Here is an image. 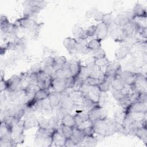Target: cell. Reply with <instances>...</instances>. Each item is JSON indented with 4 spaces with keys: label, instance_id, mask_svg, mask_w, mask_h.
I'll return each mask as SVG.
<instances>
[{
    "label": "cell",
    "instance_id": "cell-1",
    "mask_svg": "<svg viewBox=\"0 0 147 147\" xmlns=\"http://www.w3.org/2000/svg\"><path fill=\"white\" fill-rule=\"evenodd\" d=\"M119 125H118L114 120L108 118L105 119L96 120L92 122V127L95 133L107 137L113 135L118 130Z\"/></svg>",
    "mask_w": 147,
    "mask_h": 147
},
{
    "label": "cell",
    "instance_id": "cell-2",
    "mask_svg": "<svg viewBox=\"0 0 147 147\" xmlns=\"http://www.w3.org/2000/svg\"><path fill=\"white\" fill-rule=\"evenodd\" d=\"M88 114L90 120L94 122L96 120L106 119L107 116V112L98 103L88 112Z\"/></svg>",
    "mask_w": 147,
    "mask_h": 147
},
{
    "label": "cell",
    "instance_id": "cell-3",
    "mask_svg": "<svg viewBox=\"0 0 147 147\" xmlns=\"http://www.w3.org/2000/svg\"><path fill=\"white\" fill-rule=\"evenodd\" d=\"M146 77L144 75L138 73L134 84L131 86L133 91L139 92H146Z\"/></svg>",
    "mask_w": 147,
    "mask_h": 147
},
{
    "label": "cell",
    "instance_id": "cell-4",
    "mask_svg": "<svg viewBox=\"0 0 147 147\" xmlns=\"http://www.w3.org/2000/svg\"><path fill=\"white\" fill-rule=\"evenodd\" d=\"M6 81L8 86L7 90L10 91H17L24 88L22 86V82L18 75H14Z\"/></svg>",
    "mask_w": 147,
    "mask_h": 147
},
{
    "label": "cell",
    "instance_id": "cell-5",
    "mask_svg": "<svg viewBox=\"0 0 147 147\" xmlns=\"http://www.w3.org/2000/svg\"><path fill=\"white\" fill-rule=\"evenodd\" d=\"M51 88L53 92L62 94L67 89L65 79H53Z\"/></svg>",
    "mask_w": 147,
    "mask_h": 147
},
{
    "label": "cell",
    "instance_id": "cell-6",
    "mask_svg": "<svg viewBox=\"0 0 147 147\" xmlns=\"http://www.w3.org/2000/svg\"><path fill=\"white\" fill-rule=\"evenodd\" d=\"M65 140L66 138L62 133L61 127L56 129L52 135V145L55 146H64Z\"/></svg>",
    "mask_w": 147,
    "mask_h": 147
},
{
    "label": "cell",
    "instance_id": "cell-7",
    "mask_svg": "<svg viewBox=\"0 0 147 147\" xmlns=\"http://www.w3.org/2000/svg\"><path fill=\"white\" fill-rule=\"evenodd\" d=\"M121 71V64L118 61H110L107 66L106 68L105 75H115L118 76L119 72Z\"/></svg>",
    "mask_w": 147,
    "mask_h": 147
},
{
    "label": "cell",
    "instance_id": "cell-8",
    "mask_svg": "<svg viewBox=\"0 0 147 147\" xmlns=\"http://www.w3.org/2000/svg\"><path fill=\"white\" fill-rule=\"evenodd\" d=\"M147 103H143L139 102H135L126 110V113H146Z\"/></svg>",
    "mask_w": 147,
    "mask_h": 147
},
{
    "label": "cell",
    "instance_id": "cell-9",
    "mask_svg": "<svg viewBox=\"0 0 147 147\" xmlns=\"http://www.w3.org/2000/svg\"><path fill=\"white\" fill-rule=\"evenodd\" d=\"M96 26V31L95 34L96 37V38L102 41L107 36V34L109 33L108 27L102 22L98 24Z\"/></svg>",
    "mask_w": 147,
    "mask_h": 147
},
{
    "label": "cell",
    "instance_id": "cell-10",
    "mask_svg": "<svg viewBox=\"0 0 147 147\" xmlns=\"http://www.w3.org/2000/svg\"><path fill=\"white\" fill-rule=\"evenodd\" d=\"M122 32L126 38L133 37L136 33V25L133 21H130L121 27Z\"/></svg>",
    "mask_w": 147,
    "mask_h": 147
},
{
    "label": "cell",
    "instance_id": "cell-11",
    "mask_svg": "<svg viewBox=\"0 0 147 147\" xmlns=\"http://www.w3.org/2000/svg\"><path fill=\"white\" fill-rule=\"evenodd\" d=\"M100 94L101 92H100L98 86H91L90 90L84 96L88 98L96 103H99Z\"/></svg>",
    "mask_w": 147,
    "mask_h": 147
},
{
    "label": "cell",
    "instance_id": "cell-12",
    "mask_svg": "<svg viewBox=\"0 0 147 147\" xmlns=\"http://www.w3.org/2000/svg\"><path fill=\"white\" fill-rule=\"evenodd\" d=\"M61 94L56 92L50 93L48 97L49 104L51 109L55 108L60 105L61 101Z\"/></svg>",
    "mask_w": 147,
    "mask_h": 147
},
{
    "label": "cell",
    "instance_id": "cell-13",
    "mask_svg": "<svg viewBox=\"0 0 147 147\" xmlns=\"http://www.w3.org/2000/svg\"><path fill=\"white\" fill-rule=\"evenodd\" d=\"M0 139L12 140L11 130L7 126L5 122L1 120L0 126Z\"/></svg>",
    "mask_w": 147,
    "mask_h": 147
},
{
    "label": "cell",
    "instance_id": "cell-14",
    "mask_svg": "<svg viewBox=\"0 0 147 147\" xmlns=\"http://www.w3.org/2000/svg\"><path fill=\"white\" fill-rule=\"evenodd\" d=\"M38 119L34 115L30 114L28 115L25 120H24V127L25 130H28L33 127L38 126Z\"/></svg>",
    "mask_w": 147,
    "mask_h": 147
},
{
    "label": "cell",
    "instance_id": "cell-15",
    "mask_svg": "<svg viewBox=\"0 0 147 147\" xmlns=\"http://www.w3.org/2000/svg\"><path fill=\"white\" fill-rule=\"evenodd\" d=\"M72 34L73 36L78 40H86L88 37L86 30H84L81 26L77 25H75L73 27Z\"/></svg>",
    "mask_w": 147,
    "mask_h": 147
},
{
    "label": "cell",
    "instance_id": "cell-16",
    "mask_svg": "<svg viewBox=\"0 0 147 147\" xmlns=\"http://www.w3.org/2000/svg\"><path fill=\"white\" fill-rule=\"evenodd\" d=\"M130 52V48L127 46H122L116 49L115 57L117 60L125 59Z\"/></svg>",
    "mask_w": 147,
    "mask_h": 147
},
{
    "label": "cell",
    "instance_id": "cell-17",
    "mask_svg": "<svg viewBox=\"0 0 147 147\" xmlns=\"http://www.w3.org/2000/svg\"><path fill=\"white\" fill-rule=\"evenodd\" d=\"M84 137L85 136L82 130H80L77 127L73 128V134L71 138L76 143L77 146H79L80 145Z\"/></svg>",
    "mask_w": 147,
    "mask_h": 147
},
{
    "label": "cell",
    "instance_id": "cell-18",
    "mask_svg": "<svg viewBox=\"0 0 147 147\" xmlns=\"http://www.w3.org/2000/svg\"><path fill=\"white\" fill-rule=\"evenodd\" d=\"M77 42V40L72 37H66L63 41V45L69 53H72L74 51Z\"/></svg>",
    "mask_w": 147,
    "mask_h": 147
},
{
    "label": "cell",
    "instance_id": "cell-19",
    "mask_svg": "<svg viewBox=\"0 0 147 147\" xmlns=\"http://www.w3.org/2000/svg\"><path fill=\"white\" fill-rule=\"evenodd\" d=\"M134 17H146V9L140 3H137L131 10Z\"/></svg>",
    "mask_w": 147,
    "mask_h": 147
},
{
    "label": "cell",
    "instance_id": "cell-20",
    "mask_svg": "<svg viewBox=\"0 0 147 147\" xmlns=\"http://www.w3.org/2000/svg\"><path fill=\"white\" fill-rule=\"evenodd\" d=\"M18 20L20 22V27L24 29H34L37 25L36 22L32 21L24 17L18 19Z\"/></svg>",
    "mask_w": 147,
    "mask_h": 147
},
{
    "label": "cell",
    "instance_id": "cell-21",
    "mask_svg": "<svg viewBox=\"0 0 147 147\" xmlns=\"http://www.w3.org/2000/svg\"><path fill=\"white\" fill-rule=\"evenodd\" d=\"M61 124L63 126H68L71 127H75L76 126L74 116L69 114L64 115L61 119Z\"/></svg>",
    "mask_w": 147,
    "mask_h": 147
},
{
    "label": "cell",
    "instance_id": "cell-22",
    "mask_svg": "<svg viewBox=\"0 0 147 147\" xmlns=\"http://www.w3.org/2000/svg\"><path fill=\"white\" fill-rule=\"evenodd\" d=\"M61 101L60 103L61 108L68 110H71L74 107V104L72 100L70 99V98L68 96L67 93H66V94L64 96L61 95Z\"/></svg>",
    "mask_w": 147,
    "mask_h": 147
},
{
    "label": "cell",
    "instance_id": "cell-23",
    "mask_svg": "<svg viewBox=\"0 0 147 147\" xmlns=\"http://www.w3.org/2000/svg\"><path fill=\"white\" fill-rule=\"evenodd\" d=\"M98 103L93 102L92 100L88 99L86 96H83L81 102V106L82 110L89 112Z\"/></svg>",
    "mask_w": 147,
    "mask_h": 147
},
{
    "label": "cell",
    "instance_id": "cell-24",
    "mask_svg": "<svg viewBox=\"0 0 147 147\" xmlns=\"http://www.w3.org/2000/svg\"><path fill=\"white\" fill-rule=\"evenodd\" d=\"M130 133H132L140 140H141L145 144H146L147 142V131L146 127H141L136 130H134L131 131Z\"/></svg>",
    "mask_w": 147,
    "mask_h": 147
},
{
    "label": "cell",
    "instance_id": "cell-25",
    "mask_svg": "<svg viewBox=\"0 0 147 147\" xmlns=\"http://www.w3.org/2000/svg\"><path fill=\"white\" fill-rule=\"evenodd\" d=\"M85 40H79L74 51L80 53H88L90 51L87 48V42L84 41Z\"/></svg>",
    "mask_w": 147,
    "mask_h": 147
},
{
    "label": "cell",
    "instance_id": "cell-26",
    "mask_svg": "<svg viewBox=\"0 0 147 147\" xmlns=\"http://www.w3.org/2000/svg\"><path fill=\"white\" fill-rule=\"evenodd\" d=\"M111 87L114 89V90L116 91H121L123 90L125 88V84L118 76H117L115 79L113 80V81L110 83Z\"/></svg>",
    "mask_w": 147,
    "mask_h": 147
},
{
    "label": "cell",
    "instance_id": "cell-27",
    "mask_svg": "<svg viewBox=\"0 0 147 147\" xmlns=\"http://www.w3.org/2000/svg\"><path fill=\"white\" fill-rule=\"evenodd\" d=\"M97 144V139L94 136H85L80 145L84 146H94Z\"/></svg>",
    "mask_w": 147,
    "mask_h": 147
},
{
    "label": "cell",
    "instance_id": "cell-28",
    "mask_svg": "<svg viewBox=\"0 0 147 147\" xmlns=\"http://www.w3.org/2000/svg\"><path fill=\"white\" fill-rule=\"evenodd\" d=\"M128 22H130V21H129L125 14H121L117 15L116 17L114 18V20H113V22L120 27H122Z\"/></svg>",
    "mask_w": 147,
    "mask_h": 147
},
{
    "label": "cell",
    "instance_id": "cell-29",
    "mask_svg": "<svg viewBox=\"0 0 147 147\" xmlns=\"http://www.w3.org/2000/svg\"><path fill=\"white\" fill-rule=\"evenodd\" d=\"M90 69L87 65H81L79 73L77 75V78L84 80L90 75Z\"/></svg>",
    "mask_w": 147,
    "mask_h": 147
},
{
    "label": "cell",
    "instance_id": "cell-30",
    "mask_svg": "<svg viewBox=\"0 0 147 147\" xmlns=\"http://www.w3.org/2000/svg\"><path fill=\"white\" fill-rule=\"evenodd\" d=\"M81 64L80 61H73L70 63L69 69L71 72V75L73 78H76L79 73Z\"/></svg>",
    "mask_w": 147,
    "mask_h": 147
},
{
    "label": "cell",
    "instance_id": "cell-31",
    "mask_svg": "<svg viewBox=\"0 0 147 147\" xmlns=\"http://www.w3.org/2000/svg\"><path fill=\"white\" fill-rule=\"evenodd\" d=\"M141 127H146V119L143 121H133L129 126L128 130L129 133H131V131L141 128Z\"/></svg>",
    "mask_w": 147,
    "mask_h": 147
},
{
    "label": "cell",
    "instance_id": "cell-32",
    "mask_svg": "<svg viewBox=\"0 0 147 147\" xmlns=\"http://www.w3.org/2000/svg\"><path fill=\"white\" fill-rule=\"evenodd\" d=\"M109 62V60L106 57L98 60H94V64L99 67L103 73H105L106 68Z\"/></svg>",
    "mask_w": 147,
    "mask_h": 147
},
{
    "label": "cell",
    "instance_id": "cell-33",
    "mask_svg": "<svg viewBox=\"0 0 147 147\" xmlns=\"http://www.w3.org/2000/svg\"><path fill=\"white\" fill-rule=\"evenodd\" d=\"M87 47L90 51H94L101 48V41L97 39L94 38L87 42Z\"/></svg>",
    "mask_w": 147,
    "mask_h": 147
},
{
    "label": "cell",
    "instance_id": "cell-34",
    "mask_svg": "<svg viewBox=\"0 0 147 147\" xmlns=\"http://www.w3.org/2000/svg\"><path fill=\"white\" fill-rule=\"evenodd\" d=\"M55 59V64L53 66L55 71L60 68H61L62 66L67 61V59L65 56H57L54 57Z\"/></svg>",
    "mask_w": 147,
    "mask_h": 147
},
{
    "label": "cell",
    "instance_id": "cell-35",
    "mask_svg": "<svg viewBox=\"0 0 147 147\" xmlns=\"http://www.w3.org/2000/svg\"><path fill=\"white\" fill-rule=\"evenodd\" d=\"M25 136L23 133H18V134H11V139L12 142L15 146L19 144H22L24 142Z\"/></svg>",
    "mask_w": 147,
    "mask_h": 147
},
{
    "label": "cell",
    "instance_id": "cell-36",
    "mask_svg": "<svg viewBox=\"0 0 147 147\" xmlns=\"http://www.w3.org/2000/svg\"><path fill=\"white\" fill-rule=\"evenodd\" d=\"M118 103L124 109V111H126L130 105L133 103V102L128 95H126L123 99L118 101Z\"/></svg>",
    "mask_w": 147,
    "mask_h": 147
},
{
    "label": "cell",
    "instance_id": "cell-37",
    "mask_svg": "<svg viewBox=\"0 0 147 147\" xmlns=\"http://www.w3.org/2000/svg\"><path fill=\"white\" fill-rule=\"evenodd\" d=\"M83 83L90 86H98L100 84V81L98 79H96L91 76H88L83 80Z\"/></svg>",
    "mask_w": 147,
    "mask_h": 147
},
{
    "label": "cell",
    "instance_id": "cell-38",
    "mask_svg": "<svg viewBox=\"0 0 147 147\" xmlns=\"http://www.w3.org/2000/svg\"><path fill=\"white\" fill-rule=\"evenodd\" d=\"M136 74L135 72L130 71H121L119 73V75L118 76L121 80H123V82H125L127 79L131 77L132 76Z\"/></svg>",
    "mask_w": 147,
    "mask_h": 147
},
{
    "label": "cell",
    "instance_id": "cell-39",
    "mask_svg": "<svg viewBox=\"0 0 147 147\" xmlns=\"http://www.w3.org/2000/svg\"><path fill=\"white\" fill-rule=\"evenodd\" d=\"M106 55V54L105 51L102 48H100L98 49L93 51V59L94 60L102 59L103 57H105Z\"/></svg>",
    "mask_w": 147,
    "mask_h": 147
},
{
    "label": "cell",
    "instance_id": "cell-40",
    "mask_svg": "<svg viewBox=\"0 0 147 147\" xmlns=\"http://www.w3.org/2000/svg\"><path fill=\"white\" fill-rule=\"evenodd\" d=\"M83 84V80L76 77L74 79L73 86L71 88L73 91H80Z\"/></svg>",
    "mask_w": 147,
    "mask_h": 147
},
{
    "label": "cell",
    "instance_id": "cell-41",
    "mask_svg": "<svg viewBox=\"0 0 147 147\" xmlns=\"http://www.w3.org/2000/svg\"><path fill=\"white\" fill-rule=\"evenodd\" d=\"M61 128L62 133H63L64 136L66 138L71 137V136H72V134H73V128L72 127L61 125Z\"/></svg>",
    "mask_w": 147,
    "mask_h": 147
},
{
    "label": "cell",
    "instance_id": "cell-42",
    "mask_svg": "<svg viewBox=\"0 0 147 147\" xmlns=\"http://www.w3.org/2000/svg\"><path fill=\"white\" fill-rule=\"evenodd\" d=\"M110 87H111L110 83L105 80L100 83L98 86L100 92H106L109 91L110 90Z\"/></svg>",
    "mask_w": 147,
    "mask_h": 147
},
{
    "label": "cell",
    "instance_id": "cell-43",
    "mask_svg": "<svg viewBox=\"0 0 147 147\" xmlns=\"http://www.w3.org/2000/svg\"><path fill=\"white\" fill-rule=\"evenodd\" d=\"M114 18H113V16L111 13H108L104 14L103 18L102 20V22H103L107 26L110 25L113 22Z\"/></svg>",
    "mask_w": 147,
    "mask_h": 147
},
{
    "label": "cell",
    "instance_id": "cell-44",
    "mask_svg": "<svg viewBox=\"0 0 147 147\" xmlns=\"http://www.w3.org/2000/svg\"><path fill=\"white\" fill-rule=\"evenodd\" d=\"M49 126L50 127L54 129H57L59 127V118L56 117H53L48 120Z\"/></svg>",
    "mask_w": 147,
    "mask_h": 147
},
{
    "label": "cell",
    "instance_id": "cell-45",
    "mask_svg": "<svg viewBox=\"0 0 147 147\" xmlns=\"http://www.w3.org/2000/svg\"><path fill=\"white\" fill-rule=\"evenodd\" d=\"M42 70L45 73H46L49 77H51L52 79H54L55 77V69L52 66H44L42 68Z\"/></svg>",
    "mask_w": 147,
    "mask_h": 147
},
{
    "label": "cell",
    "instance_id": "cell-46",
    "mask_svg": "<svg viewBox=\"0 0 147 147\" xmlns=\"http://www.w3.org/2000/svg\"><path fill=\"white\" fill-rule=\"evenodd\" d=\"M38 127L41 129H47L50 127L49 126L48 120H47L44 117H40V118L38 119Z\"/></svg>",
    "mask_w": 147,
    "mask_h": 147
},
{
    "label": "cell",
    "instance_id": "cell-47",
    "mask_svg": "<svg viewBox=\"0 0 147 147\" xmlns=\"http://www.w3.org/2000/svg\"><path fill=\"white\" fill-rule=\"evenodd\" d=\"M42 70V68L41 64L38 63H37L33 64L31 66L29 71L30 73L37 74L39 73L40 72H41Z\"/></svg>",
    "mask_w": 147,
    "mask_h": 147
},
{
    "label": "cell",
    "instance_id": "cell-48",
    "mask_svg": "<svg viewBox=\"0 0 147 147\" xmlns=\"http://www.w3.org/2000/svg\"><path fill=\"white\" fill-rule=\"evenodd\" d=\"M112 94H113V98L118 102L121 100L122 99H123L126 96L125 94L124 93V92L122 90H121V91L114 90Z\"/></svg>",
    "mask_w": 147,
    "mask_h": 147
},
{
    "label": "cell",
    "instance_id": "cell-49",
    "mask_svg": "<svg viewBox=\"0 0 147 147\" xmlns=\"http://www.w3.org/2000/svg\"><path fill=\"white\" fill-rule=\"evenodd\" d=\"M104 14L105 13H103V12L97 10L95 13V14H94L93 18H94V20L95 21H96L97 22H102V20H103V16H104Z\"/></svg>",
    "mask_w": 147,
    "mask_h": 147
},
{
    "label": "cell",
    "instance_id": "cell-50",
    "mask_svg": "<svg viewBox=\"0 0 147 147\" xmlns=\"http://www.w3.org/2000/svg\"><path fill=\"white\" fill-rule=\"evenodd\" d=\"M15 146L11 140L0 139V147H10Z\"/></svg>",
    "mask_w": 147,
    "mask_h": 147
},
{
    "label": "cell",
    "instance_id": "cell-51",
    "mask_svg": "<svg viewBox=\"0 0 147 147\" xmlns=\"http://www.w3.org/2000/svg\"><path fill=\"white\" fill-rule=\"evenodd\" d=\"M137 101L143 103H147V93L145 92H140Z\"/></svg>",
    "mask_w": 147,
    "mask_h": 147
},
{
    "label": "cell",
    "instance_id": "cell-52",
    "mask_svg": "<svg viewBox=\"0 0 147 147\" xmlns=\"http://www.w3.org/2000/svg\"><path fill=\"white\" fill-rule=\"evenodd\" d=\"M44 66H52L53 67L55 64L54 57L52 56H48L44 60Z\"/></svg>",
    "mask_w": 147,
    "mask_h": 147
},
{
    "label": "cell",
    "instance_id": "cell-53",
    "mask_svg": "<svg viewBox=\"0 0 147 147\" xmlns=\"http://www.w3.org/2000/svg\"><path fill=\"white\" fill-rule=\"evenodd\" d=\"M77 114H78L80 117L83 119L84 121H87L89 120V114H88V112L83 110H80L79 111H77Z\"/></svg>",
    "mask_w": 147,
    "mask_h": 147
},
{
    "label": "cell",
    "instance_id": "cell-54",
    "mask_svg": "<svg viewBox=\"0 0 147 147\" xmlns=\"http://www.w3.org/2000/svg\"><path fill=\"white\" fill-rule=\"evenodd\" d=\"M82 131L85 136H94V134H95V132H94L92 126L86 127V128L83 129L82 130Z\"/></svg>",
    "mask_w": 147,
    "mask_h": 147
},
{
    "label": "cell",
    "instance_id": "cell-55",
    "mask_svg": "<svg viewBox=\"0 0 147 147\" xmlns=\"http://www.w3.org/2000/svg\"><path fill=\"white\" fill-rule=\"evenodd\" d=\"M96 25H91L86 30V32L88 37H92L95 35L96 31Z\"/></svg>",
    "mask_w": 147,
    "mask_h": 147
},
{
    "label": "cell",
    "instance_id": "cell-56",
    "mask_svg": "<svg viewBox=\"0 0 147 147\" xmlns=\"http://www.w3.org/2000/svg\"><path fill=\"white\" fill-rule=\"evenodd\" d=\"M54 79H65L64 72L61 68H60L55 71Z\"/></svg>",
    "mask_w": 147,
    "mask_h": 147
},
{
    "label": "cell",
    "instance_id": "cell-57",
    "mask_svg": "<svg viewBox=\"0 0 147 147\" xmlns=\"http://www.w3.org/2000/svg\"><path fill=\"white\" fill-rule=\"evenodd\" d=\"M92 122L89 119V120L84 121L80 126H78L77 127H78V129H79L80 130H82L83 129H84V128H86V127H90V126H92Z\"/></svg>",
    "mask_w": 147,
    "mask_h": 147
},
{
    "label": "cell",
    "instance_id": "cell-58",
    "mask_svg": "<svg viewBox=\"0 0 147 147\" xmlns=\"http://www.w3.org/2000/svg\"><path fill=\"white\" fill-rule=\"evenodd\" d=\"M97 9L95 7H92L91 9H90L89 10H88L85 14V16L88 19H90L91 18H93L94 14H95V13L97 11Z\"/></svg>",
    "mask_w": 147,
    "mask_h": 147
},
{
    "label": "cell",
    "instance_id": "cell-59",
    "mask_svg": "<svg viewBox=\"0 0 147 147\" xmlns=\"http://www.w3.org/2000/svg\"><path fill=\"white\" fill-rule=\"evenodd\" d=\"M8 86L7 81L5 79H2L0 81V91L1 92H3V91L7 90Z\"/></svg>",
    "mask_w": 147,
    "mask_h": 147
},
{
    "label": "cell",
    "instance_id": "cell-60",
    "mask_svg": "<svg viewBox=\"0 0 147 147\" xmlns=\"http://www.w3.org/2000/svg\"><path fill=\"white\" fill-rule=\"evenodd\" d=\"M74 116V119H75V125H76L75 127H78V126H80L84 122L83 119L80 117V116L78 114L76 113Z\"/></svg>",
    "mask_w": 147,
    "mask_h": 147
},
{
    "label": "cell",
    "instance_id": "cell-61",
    "mask_svg": "<svg viewBox=\"0 0 147 147\" xmlns=\"http://www.w3.org/2000/svg\"><path fill=\"white\" fill-rule=\"evenodd\" d=\"M77 146V145L72 140V139L71 138H66V140H65L64 146H65V147H72V146Z\"/></svg>",
    "mask_w": 147,
    "mask_h": 147
},
{
    "label": "cell",
    "instance_id": "cell-62",
    "mask_svg": "<svg viewBox=\"0 0 147 147\" xmlns=\"http://www.w3.org/2000/svg\"><path fill=\"white\" fill-rule=\"evenodd\" d=\"M9 20L7 18L6 16H3V15H1V21H0V24L1 25H3V24H5L7 22H9Z\"/></svg>",
    "mask_w": 147,
    "mask_h": 147
},
{
    "label": "cell",
    "instance_id": "cell-63",
    "mask_svg": "<svg viewBox=\"0 0 147 147\" xmlns=\"http://www.w3.org/2000/svg\"><path fill=\"white\" fill-rule=\"evenodd\" d=\"M0 73H1V80L4 79V76H5V72H4V71L1 69Z\"/></svg>",
    "mask_w": 147,
    "mask_h": 147
}]
</instances>
